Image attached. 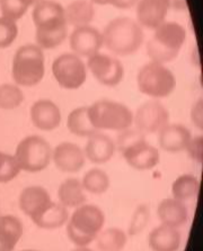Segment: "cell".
I'll use <instances>...</instances> for the list:
<instances>
[{
	"instance_id": "5b68a950",
	"label": "cell",
	"mask_w": 203,
	"mask_h": 251,
	"mask_svg": "<svg viewBox=\"0 0 203 251\" xmlns=\"http://www.w3.org/2000/svg\"><path fill=\"white\" fill-rule=\"evenodd\" d=\"M45 74L43 50L36 44L23 45L15 53L11 67L14 81L23 87L39 85Z\"/></svg>"
},
{
	"instance_id": "d590c367",
	"label": "cell",
	"mask_w": 203,
	"mask_h": 251,
	"mask_svg": "<svg viewBox=\"0 0 203 251\" xmlns=\"http://www.w3.org/2000/svg\"><path fill=\"white\" fill-rule=\"evenodd\" d=\"M185 150L189 153L190 158L192 159L193 161L201 163L202 162V150H203V139L201 135L194 136V138H191L189 143L185 148Z\"/></svg>"
},
{
	"instance_id": "e575fe53",
	"label": "cell",
	"mask_w": 203,
	"mask_h": 251,
	"mask_svg": "<svg viewBox=\"0 0 203 251\" xmlns=\"http://www.w3.org/2000/svg\"><path fill=\"white\" fill-rule=\"evenodd\" d=\"M144 139H145V135L143 134L140 131H138L137 128H135V130L126 128V130L120 132V134L117 136V142L116 146H117V149L121 152L123 151L125 148H128L131 146V144Z\"/></svg>"
},
{
	"instance_id": "7402d4cb",
	"label": "cell",
	"mask_w": 203,
	"mask_h": 251,
	"mask_svg": "<svg viewBox=\"0 0 203 251\" xmlns=\"http://www.w3.org/2000/svg\"><path fill=\"white\" fill-rule=\"evenodd\" d=\"M23 223L17 216H0V251H13L23 237Z\"/></svg>"
},
{
	"instance_id": "8fae6325",
	"label": "cell",
	"mask_w": 203,
	"mask_h": 251,
	"mask_svg": "<svg viewBox=\"0 0 203 251\" xmlns=\"http://www.w3.org/2000/svg\"><path fill=\"white\" fill-rule=\"evenodd\" d=\"M86 67L99 83L107 87L117 86L124 78L123 64L104 53L97 52L89 56Z\"/></svg>"
},
{
	"instance_id": "5bb4252c",
	"label": "cell",
	"mask_w": 203,
	"mask_h": 251,
	"mask_svg": "<svg viewBox=\"0 0 203 251\" xmlns=\"http://www.w3.org/2000/svg\"><path fill=\"white\" fill-rule=\"evenodd\" d=\"M171 8L170 0H139L137 2V23L141 27L155 30L165 22Z\"/></svg>"
},
{
	"instance_id": "484cf974",
	"label": "cell",
	"mask_w": 203,
	"mask_h": 251,
	"mask_svg": "<svg viewBox=\"0 0 203 251\" xmlns=\"http://www.w3.org/2000/svg\"><path fill=\"white\" fill-rule=\"evenodd\" d=\"M199 191H200V180L193 175H182L176 178L172 185L173 199L179 201L197 199Z\"/></svg>"
},
{
	"instance_id": "3957f363",
	"label": "cell",
	"mask_w": 203,
	"mask_h": 251,
	"mask_svg": "<svg viewBox=\"0 0 203 251\" xmlns=\"http://www.w3.org/2000/svg\"><path fill=\"white\" fill-rule=\"evenodd\" d=\"M105 224V214L96 205L83 204L76 207L67 224V234L77 247L93 242Z\"/></svg>"
},
{
	"instance_id": "ac0fdd59",
	"label": "cell",
	"mask_w": 203,
	"mask_h": 251,
	"mask_svg": "<svg viewBox=\"0 0 203 251\" xmlns=\"http://www.w3.org/2000/svg\"><path fill=\"white\" fill-rule=\"evenodd\" d=\"M116 150V146L114 141L109 135L98 132L88 138L84 154L90 162L102 165L109 162L113 158Z\"/></svg>"
},
{
	"instance_id": "8d00e7d4",
	"label": "cell",
	"mask_w": 203,
	"mask_h": 251,
	"mask_svg": "<svg viewBox=\"0 0 203 251\" xmlns=\"http://www.w3.org/2000/svg\"><path fill=\"white\" fill-rule=\"evenodd\" d=\"M191 120L199 130L203 128V101L200 98L194 102L191 109Z\"/></svg>"
},
{
	"instance_id": "b9f144b4",
	"label": "cell",
	"mask_w": 203,
	"mask_h": 251,
	"mask_svg": "<svg viewBox=\"0 0 203 251\" xmlns=\"http://www.w3.org/2000/svg\"><path fill=\"white\" fill-rule=\"evenodd\" d=\"M23 251H35V250H23Z\"/></svg>"
},
{
	"instance_id": "836d02e7",
	"label": "cell",
	"mask_w": 203,
	"mask_h": 251,
	"mask_svg": "<svg viewBox=\"0 0 203 251\" xmlns=\"http://www.w3.org/2000/svg\"><path fill=\"white\" fill-rule=\"evenodd\" d=\"M18 35L16 22L0 17V49L10 47Z\"/></svg>"
},
{
	"instance_id": "6da1fadb",
	"label": "cell",
	"mask_w": 203,
	"mask_h": 251,
	"mask_svg": "<svg viewBox=\"0 0 203 251\" xmlns=\"http://www.w3.org/2000/svg\"><path fill=\"white\" fill-rule=\"evenodd\" d=\"M32 18L36 27V45L50 50L60 45L67 37V22L62 5L55 0H40L34 5Z\"/></svg>"
},
{
	"instance_id": "4316f807",
	"label": "cell",
	"mask_w": 203,
	"mask_h": 251,
	"mask_svg": "<svg viewBox=\"0 0 203 251\" xmlns=\"http://www.w3.org/2000/svg\"><path fill=\"white\" fill-rule=\"evenodd\" d=\"M69 220V214L67 207L60 203H53L50 207L42 214L39 219H36L33 223L36 226L45 230H55L64 226Z\"/></svg>"
},
{
	"instance_id": "ab89813d",
	"label": "cell",
	"mask_w": 203,
	"mask_h": 251,
	"mask_svg": "<svg viewBox=\"0 0 203 251\" xmlns=\"http://www.w3.org/2000/svg\"><path fill=\"white\" fill-rule=\"evenodd\" d=\"M72 251H93V250L89 249V248H87V247H78L77 249H75V250H72Z\"/></svg>"
},
{
	"instance_id": "ffe728a7",
	"label": "cell",
	"mask_w": 203,
	"mask_h": 251,
	"mask_svg": "<svg viewBox=\"0 0 203 251\" xmlns=\"http://www.w3.org/2000/svg\"><path fill=\"white\" fill-rule=\"evenodd\" d=\"M157 214L164 226L178 229L189 220V211L183 201L175 199H165L157 207Z\"/></svg>"
},
{
	"instance_id": "9c48e42d",
	"label": "cell",
	"mask_w": 203,
	"mask_h": 251,
	"mask_svg": "<svg viewBox=\"0 0 203 251\" xmlns=\"http://www.w3.org/2000/svg\"><path fill=\"white\" fill-rule=\"evenodd\" d=\"M52 74L57 82L67 90L82 87L87 78V67L75 53H62L52 63Z\"/></svg>"
},
{
	"instance_id": "30bf717a",
	"label": "cell",
	"mask_w": 203,
	"mask_h": 251,
	"mask_svg": "<svg viewBox=\"0 0 203 251\" xmlns=\"http://www.w3.org/2000/svg\"><path fill=\"white\" fill-rule=\"evenodd\" d=\"M133 123L137 130L145 135L159 133L170 123V113L160 101L150 100L137 109Z\"/></svg>"
},
{
	"instance_id": "277c9868",
	"label": "cell",
	"mask_w": 203,
	"mask_h": 251,
	"mask_svg": "<svg viewBox=\"0 0 203 251\" xmlns=\"http://www.w3.org/2000/svg\"><path fill=\"white\" fill-rule=\"evenodd\" d=\"M186 41V30L175 22H164L155 29L147 43V53L151 61L166 63L178 55Z\"/></svg>"
},
{
	"instance_id": "9a60e30c",
	"label": "cell",
	"mask_w": 203,
	"mask_h": 251,
	"mask_svg": "<svg viewBox=\"0 0 203 251\" xmlns=\"http://www.w3.org/2000/svg\"><path fill=\"white\" fill-rule=\"evenodd\" d=\"M53 203L47 189L41 186H29L20 195V208L34 222L48 210Z\"/></svg>"
},
{
	"instance_id": "44dd1931",
	"label": "cell",
	"mask_w": 203,
	"mask_h": 251,
	"mask_svg": "<svg viewBox=\"0 0 203 251\" xmlns=\"http://www.w3.org/2000/svg\"><path fill=\"white\" fill-rule=\"evenodd\" d=\"M182 237L178 229L173 226H162L150 232L148 243L152 251H177L181 247Z\"/></svg>"
},
{
	"instance_id": "8992f818",
	"label": "cell",
	"mask_w": 203,
	"mask_h": 251,
	"mask_svg": "<svg viewBox=\"0 0 203 251\" xmlns=\"http://www.w3.org/2000/svg\"><path fill=\"white\" fill-rule=\"evenodd\" d=\"M89 121L97 131H124L133 124V113L122 102L101 100L87 107Z\"/></svg>"
},
{
	"instance_id": "52a82bcc",
	"label": "cell",
	"mask_w": 203,
	"mask_h": 251,
	"mask_svg": "<svg viewBox=\"0 0 203 251\" xmlns=\"http://www.w3.org/2000/svg\"><path fill=\"white\" fill-rule=\"evenodd\" d=\"M137 86L140 93L151 98H165L173 93L176 79L164 63L150 62L140 68L137 75Z\"/></svg>"
},
{
	"instance_id": "cb8c5ba5",
	"label": "cell",
	"mask_w": 203,
	"mask_h": 251,
	"mask_svg": "<svg viewBox=\"0 0 203 251\" xmlns=\"http://www.w3.org/2000/svg\"><path fill=\"white\" fill-rule=\"evenodd\" d=\"M58 197L60 204L67 208H76L86 201L82 181L76 178H68L63 182H61L58 189Z\"/></svg>"
},
{
	"instance_id": "4fadbf2b",
	"label": "cell",
	"mask_w": 203,
	"mask_h": 251,
	"mask_svg": "<svg viewBox=\"0 0 203 251\" xmlns=\"http://www.w3.org/2000/svg\"><path fill=\"white\" fill-rule=\"evenodd\" d=\"M69 43L76 55L89 58L101 50L103 47V36L102 33L93 26H80L72 30Z\"/></svg>"
},
{
	"instance_id": "ba28073f",
	"label": "cell",
	"mask_w": 203,
	"mask_h": 251,
	"mask_svg": "<svg viewBox=\"0 0 203 251\" xmlns=\"http://www.w3.org/2000/svg\"><path fill=\"white\" fill-rule=\"evenodd\" d=\"M14 157L21 170L35 174L48 168L52 160V149L47 140L29 135L18 143Z\"/></svg>"
},
{
	"instance_id": "1f68e13d",
	"label": "cell",
	"mask_w": 203,
	"mask_h": 251,
	"mask_svg": "<svg viewBox=\"0 0 203 251\" xmlns=\"http://www.w3.org/2000/svg\"><path fill=\"white\" fill-rule=\"evenodd\" d=\"M21 173L14 155L0 151V182L6 184L14 180Z\"/></svg>"
},
{
	"instance_id": "e0dca14e",
	"label": "cell",
	"mask_w": 203,
	"mask_h": 251,
	"mask_svg": "<svg viewBox=\"0 0 203 251\" xmlns=\"http://www.w3.org/2000/svg\"><path fill=\"white\" fill-rule=\"evenodd\" d=\"M34 126L42 131H53L61 123L60 108L50 100H40L34 102L29 111Z\"/></svg>"
},
{
	"instance_id": "60d3db41",
	"label": "cell",
	"mask_w": 203,
	"mask_h": 251,
	"mask_svg": "<svg viewBox=\"0 0 203 251\" xmlns=\"http://www.w3.org/2000/svg\"><path fill=\"white\" fill-rule=\"evenodd\" d=\"M39 1H40V0H29L30 5H32V6H34V5H35L36 2H39Z\"/></svg>"
},
{
	"instance_id": "f1b7e54d",
	"label": "cell",
	"mask_w": 203,
	"mask_h": 251,
	"mask_svg": "<svg viewBox=\"0 0 203 251\" xmlns=\"http://www.w3.org/2000/svg\"><path fill=\"white\" fill-rule=\"evenodd\" d=\"M82 185L84 191L90 194H95V195H101V194H104L109 189L110 178L105 171L98 168H94L88 170L84 175Z\"/></svg>"
},
{
	"instance_id": "7c38bea8",
	"label": "cell",
	"mask_w": 203,
	"mask_h": 251,
	"mask_svg": "<svg viewBox=\"0 0 203 251\" xmlns=\"http://www.w3.org/2000/svg\"><path fill=\"white\" fill-rule=\"evenodd\" d=\"M125 162L131 168L145 171L150 170L158 165L160 160V153L157 148L149 144L145 139L138 141L121 151Z\"/></svg>"
},
{
	"instance_id": "603a6c76",
	"label": "cell",
	"mask_w": 203,
	"mask_h": 251,
	"mask_svg": "<svg viewBox=\"0 0 203 251\" xmlns=\"http://www.w3.org/2000/svg\"><path fill=\"white\" fill-rule=\"evenodd\" d=\"M95 16L94 3L90 0H74L64 8L67 25L74 27L89 25Z\"/></svg>"
},
{
	"instance_id": "7a4b0ae2",
	"label": "cell",
	"mask_w": 203,
	"mask_h": 251,
	"mask_svg": "<svg viewBox=\"0 0 203 251\" xmlns=\"http://www.w3.org/2000/svg\"><path fill=\"white\" fill-rule=\"evenodd\" d=\"M103 45L113 54L128 56L136 53L144 43L143 27L129 17H117L106 25Z\"/></svg>"
},
{
	"instance_id": "d6986e66",
	"label": "cell",
	"mask_w": 203,
	"mask_h": 251,
	"mask_svg": "<svg viewBox=\"0 0 203 251\" xmlns=\"http://www.w3.org/2000/svg\"><path fill=\"white\" fill-rule=\"evenodd\" d=\"M158 134L159 147L164 151L172 153L185 150L190 139L192 138L189 128L182 124L168 123Z\"/></svg>"
},
{
	"instance_id": "83f0119b",
	"label": "cell",
	"mask_w": 203,
	"mask_h": 251,
	"mask_svg": "<svg viewBox=\"0 0 203 251\" xmlns=\"http://www.w3.org/2000/svg\"><path fill=\"white\" fill-rule=\"evenodd\" d=\"M99 251H122L128 242L126 233L117 227L102 230L95 239Z\"/></svg>"
},
{
	"instance_id": "2e32d148",
	"label": "cell",
	"mask_w": 203,
	"mask_h": 251,
	"mask_svg": "<svg viewBox=\"0 0 203 251\" xmlns=\"http://www.w3.org/2000/svg\"><path fill=\"white\" fill-rule=\"evenodd\" d=\"M85 154L77 144L62 142L52 150V161L62 173H78L85 165Z\"/></svg>"
},
{
	"instance_id": "d4e9b609",
	"label": "cell",
	"mask_w": 203,
	"mask_h": 251,
	"mask_svg": "<svg viewBox=\"0 0 203 251\" xmlns=\"http://www.w3.org/2000/svg\"><path fill=\"white\" fill-rule=\"evenodd\" d=\"M67 126L72 134L77 135L79 138H89V136L99 132L91 125L89 117H88L87 107L85 106L75 108L69 114Z\"/></svg>"
},
{
	"instance_id": "d6a6232c",
	"label": "cell",
	"mask_w": 203,
	"mask_h": 251,
	"mask_svg": "<svg viewBox=\"0 0 203 251\" xmlns=\"http://www.w3.org/2000/svg\"><path fill=\"white\" fill-rule=\"evenodd\" d=\"M149 220H150V211H149V207L145 204L139 205L132 214L131 221H130L129 224L128 233L130 235L139 234L147 226Z\"/></svg>"
},
{
	"instance_id": "f35d334b",
	"label": "cell",
	"mask_w": 203,
	"mask_h": 251,
	"mask_svg": "<svg viewBox=\"0 0 203 251\" xmlns=\"http://www.w3.org/2000/svg\"><path fill=\"white\" fill-rule=\"evenodd\" d=\"M90 1L96 5H111V0H90Z\"/></svg>"
},
{
	"instance_id": "74e56055",
	"label": "cell",
	"mask_w": 203,
	"mask_h": 251,
	"mask_svg": "<svg viewBox=\"0 0 203 251\" xmlns=\"http://www.w3.org/2000/svg\"><path fill=\"white\" fill-rule=\"evenodd\" d=\"M139 0H111V5L120 9H129L136 6Z\"/></svg>"
},
{
	"instance_id": "4dcf8cb0",
	"label": "cell",
	"mask_w": 203,
	"mask_h": 251,
	"mask_svg": "<svg viewBox=\"0 0 203 251\" xmlns=\"http://www.w3.org/2000/svg\"><path fill=\"white\" fill-rule=\"evenodd\" d=\"M30 6L29 0H0L2 17L14 22L21 20Z\"/></svg>"
},
{
	"instance_id": "f546056e",
	"label": "cell",
	"mask_w": 203,
	"mask_h": 251,
	"mask_svg": "<svg viewBox=\"0 0 203 251\" xmlns=\"http://www.w3.org/2000/svg\"><path fill=\"white\" fill-rule=\"evenodd\" d=\"M24 101V94L20 87L5 83L0 86V108L10 111L20 107Z\"/></svg>"
}]
</instances>
